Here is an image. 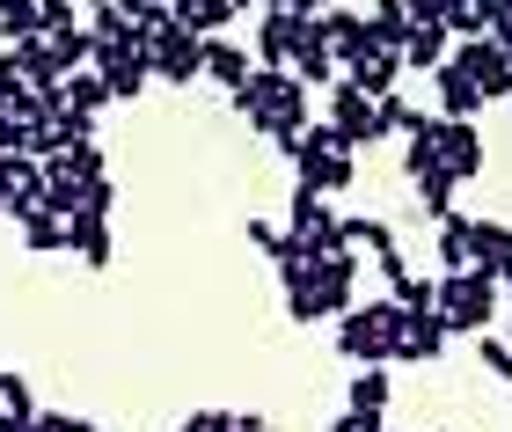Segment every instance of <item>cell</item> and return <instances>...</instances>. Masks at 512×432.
<instances>
[{"label":"cell","instance_id":"ab89813d","mask_svg":"<svg viewBox=\"0 0 512 432\" xmlns=\"http://www.w3.org/2000/svg\"><path fill=\"white\" fill-rule=\"evenodd\" d=\"M483 8H491V44L512 52V0H483Z\"/></svg>","mask_w":512,"mask_h":432},{"label":"cell","instance_id":"ac0fdd59","mask_svg":"<svg viewBox=\"0 0 512 432\" xmlns=\"http://www.w3.org/2000/svg\"><path fill=\"white\" fill-rule=\"evenodd\" d=\"M235 8H242V0H176V22H183L198 44H213V37L235 30Z\"/></svg>","mask_w":512,"mask_h":432},{"label":"cell","instance_id":"d6a6232c","mask_svg":"<svg viewBox=\"0 0 512 432\" xmlns=\"http://www.w3.org/2000/svg\"><path fill=\"white\" fill-rule=\"evenodd\" d=\"M242 235H249L256 249H264V257H271V264H286V257H293V235H286V227H271V220H249V227H242Z\"/></svg>","mask_w":512,"mask_h":432},{"label":"cell","instance_id":"e0dca14e","mask_svg":"<svg viewBox=\"0 0 512 432\" xmlns=\"http://www.w3.org/2000/svg\"><path fill=\"white\" fill-rule=\"evenodd\" d=\"M439 162L454 169V184H469V176L483 169V132H476V125H447V118H439Z\"/></svg>","mask_w":512,"mask_h":432},{"label":"cell","instance_id":"3957f363","mask_svg":"<svg viewBox=\"0 0 512 432\" xmlns=\"http://www.w3.org/2000/svg\"><path fill=\"white\" fill-rule=\"evenodd\" d=\"M235 110L249 125H264V132H278V125L308 132V88H300L286 66H256L249 88H235Z\"/></svg>","mask_w":512,"mask_h":432},{"label":"cell","instance_id":"484cf974","mask_svg":"<svg viewBox=\"0 0 512 432\" xmlns=\"http://www.w3.org/2000/svg\"><path fill=\"white\" fill-rule=\"evenodd\" d=\"M447 30H410V44H403V66H425V74H439L447 66Z\"/></svg>","mask_w":512,"mask_h":432},{"label":"cell","instance_id":"5bb4252c","mask_svg":"<svg viewBox=\"0 0 512 432\" xmlns=\"http://www.w3.org/2000/svg\"><path fill=\"white\" fill-rule=\"evenodd\" d=\"M293 169H300V191H315V198L359 184V162H352V154H293Z\"/></svg>","mask_w":512,"mask_h":432},{"label":"cell","instance_id":"7c38bea8","mask_svg":"<svg viewBox=\"0 0 512 432\" xmlns=\"http://www.w3.org/2000/svg\"><path fill=\"white\" fill-rule=\"evenodd\" d=\"M66 249L88 264V271H110V213H66Z\"/></svg>","mask_w":512,"mask_h":432},{"label":"cell","instance_id":"30bf717a","mask_svg":"<svg viewBox=\"0 0 512 432\" xmlns=\"http://www.w3.org/2000/svg\"><path fill=\"white\" fill-rule=\"evenodd\" d=\"M469 264L491 271L498 286H512V227L505 220H476L469 227Z\"/></svg>","mask_w":512,"mask_h":432},{"label":"cell","instance_id":"277c9868","mask_svg":"<svg viewBox=\"0 0 512 432\" xmlns=\"http://www.w3.org/2000/svg\"><path fill=\"white\" fill-rule=\"evenodd\" d=\"M315 22V0H271L256 15V66H286L293 59V37Z\"/></svg>","mask_w":512,"mask_h":432},{"label":"cell","instance_id":"e575fe53","mask_svg":"<svg viewBox=\"0 0 512 432\" xmlns=\"http://www.w3.org/2000/svg\"><path fill=\"white\" fill-rule=\"evenodd\" d=\"M403 169H410V184H425L432 169H447V162H439V140H410L403 147Z\"/></svg>","mask_w":512,"mask_h":432},{"label":"cell","instance_id":"4fadbf2b","mask_svg":"<svg viewBox=\"0 0 512 432\" xmlns=\"http://www.w3.org/2000/svg\"><path fill=\"white\" fill-rule=\"evenodd\" d=\"M432 81H439V110H432V118H447V125H476L483 96H476V81H469V74L454 66V52H447V66H439Z\"/></svg>","mask_w":512,"mask_h":432},{"label":"cell","instance_id":"f546056e","mask_svg":"<svg viewBox=\"0 0 512 432\" xmlns=\"http://www.w3.org/2000/svg\"><path fill=\"white\" fill-rule=\"evenodd\" d=\"M344 242H366L374 257H388V249H395V227L374 220V213H352V220H344Z\"/></svg>","mask_w":512,"mask_h":432},{"label":"cell","instance_id":"cb8c5ba5","mask_svg":"<svg viewBox=\"0 0 512 432\" xmlns=\"http://www.w3.org/2000/svg\"><path fill=\"white\" fill-rule=\"evenodd\" d=\"M469 213H447L439 220V235H432V249H439V271H469Z\"/></svg>","mask_w":512,"mask_h":432},{"label":"cell","instance_id":"6da1fadb","mask_svg":"<svg viewBox=\"0 0 512 432\" xmlns=\"http://www.w3.org/2000/svg\"><path fill=\"white\" fill-rule=\"evenodd\" d=\"M432 308H439V323H447V337H483L491 330V315H498V279L491 271H439L432 279Z\"/></svg>","mask_w":512,"mask_h":432},{"label":"cell","instance_id":"603a6c76","mask_svg":"<svg viewBox=\"0 0 512 432\" xmlns=\"http://www.w3.org/2000/svg\"><path fill=\"white\" fill-rule=\"evenodd\" d=\"M366 30H374V44H381V52H395V59H403V44H410V8H403V0H374Z\"/></svg>","mask_w":512,"mask_h":432},{"label":"cell","instance_id":"7bdbcfd3","mask_svg":"<svg viewBox=\"0 0 512 432\" xmlns=\"http://www.w3.org/2000/svg\"><path fill=\"white\" fill-rule=\"evenodd\" d=\"M22 132H30V125H22V118H8V110H0V154H22Z\"/></svg>","mask_w":512,"mask_h":432},{"label":"cell","instance_id":"7a4b0ae2","mask_svg":"<svg viewBox=\"0 0 512 432\" xmlns=\"http://www.w3.org/2000/svg\"><path fill=\"white\" fill-rule=\"evenodd\" d=\"M410 330V315L395 301H352L337 315V352L352 359V367H388V345Z\"/></svg>","mask_w":512,"mask_h":432},{"label":"cell","instance_id":"5b68a950","mask_svg":"<svg viewBox=\"0 0 512 432\" xmlns=\"http://www.w3.org/2000/svg\"><path fill=\"white\" fill-rule=\"evenodd\" d=\"M147 66H154L161 81H198L205 74V44L183 30V22H169L161 37H147Z\"/></svg>","mask_w":512,"mask_h":432},{"label":"cell","instance_id":"52a82bcc","mask_svg":"<svg viewBox=\"0 0 512 432\" xmlns=\"http://www.w3.org/2000/svg\"><path fill=\"white\" fill-rule=\"evenodd\" d=\"M96 81H103L118 103H132L139 88L154 81V66H147V44H139V52H125V44H96Z\"/></svg>","mask_w":512,"mask_h":432},{"label":"cell","instance_id":"1f68e13d","mask_svg":"<svg viewBox=\"0 0 512 432\" xmlns=\"http://www.w3.org/2000/svg\"><path fill=\"white\" fill-rule=\"evenodd\" d=\"M322 220H330V206H322L315 191H300V184H293V213H286V235H315Z\"/></svg>","mask_w":512,"mask_h":432},{"label":"cell","instance_id":"ee69618b","mask_svg":"<svg viewBox=\"0 0 512 432\" xmlns=\"http://www.w3.org/2000/svg\"><path fill=\"white\" fill-rule=\"evenodd\" d=\"M66 432H103V425H88V418H66Z\"/></svg>","mask_w":512,"mask_h":432},{"label":"cell","instance_id":"9c48e42d","mask_svg":"<svg viewBox=\"0 0 512 432\" xmlns=\"http://www.w3.org/2000/svg\"><path fill=\"white\" fill-rule=\"evenodd\" d=\"M352 293H359V257H352V249L315 264V308H322V323H337V315L352 308Z\"/></svg>","mask_w":512,"mask_h":432},{"label":"cell","instance_id":"8fae6325","mask_svg":"<svg viewBox=\"0 0 512 432\" xmlns=\"http://www.w3.org/2000/svg\"><path fill=\"white\" fill-rule=\"evenodd\" d=\"M286 74H293L300 88H322V81H337V52H330V37H322L315 22L293 37V59H286Z\"/></svg>","mask_w":512,"mask_h":432},{"label":"cell","instance_id":"4dcf8cb0","mask_svg":"<svg viewBox=\"0 0 512 432\" xmlns=\"http://www.w3.org/2000/svg\"><path fill=\"white\" fill-rule=\"evenodd\" d=\"M417 206H425L432 220H447L454 213V169H432L425 184H417Z\"/></svg>","mask_w":512,"mask_h":432},{"label":"cell","instance_id":"836d02e7","mask_svg":"<svg viewBox=\"0 0 512 432\" xmlns=\"http://www.w3.org/2000/svg\"><path fill=\"white\" fill-rule=\"evenodd\" d=\"M52 59H59V74H81V59H96V37H88V30L52 37Z\"/></svg>","mask_w":512,"mask_h":432},{"label":"cell","instance_id":"2e32d148","mask_svg":"<svg viewBox=\"0 0 512 432\" xmlns=\"http://www.w3.org/2000/svg\"><path fill=\"white\" fill-rule=\"evenodd\" d=\"M439 352H447V323H439V308L410 315V330L388 345V359H410V367H425V359H439Z\"/></svg>","mask_w":512,"mask_h":432},{"label":"cell","instance_id":"bcb514c9","mask_svg":"<svg viewBox=\"0 0 512 432\" xmlns=\"http://www.w3.org/2000/svg\"><path fill=\"white\" fill-rule=\"evenodd\" d=\"M0 213H8V206H0Z\"/></svg>","mask_w":512,"mask_h":432},{"label":"cell","instance_id":"7402d4cb","mask_svg":"<svg viewBox=\"0 0 512 432\" xmlns=\"http://www.w3.org/2000/svg\"><path fill=\"white\" fill-rule=\"evenodd\" d=\"M0 37H8V52L15 44H37L44 37V0H0Z\"/></svg>","mask_w":512,"mask_h":432},{"label":"cell","instance_id":"b9f144b4","mask_svg":"<svg viewBox=\"0 0 512 432\" xmlns=\"http://www.w3.org/2000/svg\"><path fill=\"white\" fill-rule=\"evenodd\" d=\"M330 432H388V425H381V411H344Z\"/></svg>","mask_w":512,"mask_h":432},{"label":"cell","instance_id":"8d00e7d4","mask_svg":"<svg viewBox=\"0 0 512 432\" xmlns=\"http://www.w3.org/2000/svg\"><path fill=\"white\" fill-rule=\"evenodd\" d=\"M476 359H483V367H491L498 381H512V345H505V337L483 330V337H476Z\"/></svg>","mask_w":512,"mask_h":432},{"label":"cell","instance_id":"83f0119b","mask_svg":"<svg viewBox=\"0 0 512 432\" xmlns=\"http://www.w3.org/2000/svg\"><path fill=\"white\" fill-rule=\"evenodd\" d=\"M344 411H388V367H359L352 374V403Z\"/></svg>","mask_w":512,"mask_h":432},{"label":"cell","instance_id":"9a60e30c","mask_svg":"<svg viewBox=\"0 0 512 432\" xmlns=\"http://www.w3.org/2000/svg\"><path fill=\"white\" fill-rule=\"evenodd\" d=\"M330 125H344V140H352V147H374V140H381L374 103H366V96H352L344 81H330Z\"/></svg>","mask_w":512,"mask_h":432},{"label":"cell","instance_id":"ba28073f","mask_svg":"<svg viewBox=\"0 0 512 432\" xmlns=\"http://www.w3.org/2000/svg\"><path fill=\"white\" fill-rule=\"evenodd\" d=\"M315 30L330 37V52H337V66H359V59H374L381 44H374V30H366V15L359 8H330V15H315Z\"/></svg>","mask_w":512,"mask_h":432},{"label":"cell","instance_id":"60d3db41","mask_svg":"<svg viewBox=\"0 0 512 432\" xmlns=\"http://www.w3.org/2000/svg\"><path fill=\"white\" fill-rule=\"evenodd\" d=\"M176 432H235V411H198V418H183Z\"/></svg>","mask_w":512,"mask_h":432},{"label":"cell","instance_id":"8992f818","mask_svg":"<svg viewBox=\"0 0 512 432\" xmlns=\"http://www.w3.org/2000/svg\"><path fill=\"white\" fill-rule=\"evenodd\" d=\"M454 66L476 81V96L491 103V96H512V52H498L491 37H476V44H454Z\"/></svg>","mask_w":512,"mask_h":432},{"label":"cell","instance_id":"f6af8a7d","mask_svg":"<svg viewBox=\"0 0 512 432\" xmlns=\"http://www.w3.org/2000/svg\"><path fill=\"white\" fill-rule=\"evenodd\" d=\"M505 293H512V286H505ZM505 308H512V301H505Z\"/></svg>","mask_w":512,"mask_h":432},{"label":"cell","instance_id":"74e56055","mask_svg":"<svg viewBox=\"0 0 512 432\" xmlns=\"http://www.w3.org/2000/svg\"><path fill=\"white\" fill-rule=\"evenodd\" d=\"M0 411H22V418H37V396H30V381H22V374H0Z\"/></svg>","mask_w":512,"mask_h":432},{"label":"cell","instance_id":"d6986e66","mask_svg":"<svg viewBox=\"0 0 512 432\" xmlns=\"http://www.w3.org/2000/svg\"><path fill=\"white\" fill-rule=\"evenodd\" d=\"M395 74H403V59L395 52H374V59H359L352 74H337L352 96H366V103H381V96H395Z\"/></svg>","mask_w":512,"mask_h":432},{"label":"cell","instance_id":"44dd1931","mask_svg":"<svg viewBox=\"0 0 512 432\" xmlns=\"http://www.w3.org/2000/svg\"><path fill=\"white\" fill-rule=\"evenodd\" d=\"M439 30H447V44H476V37H491V8H483V0H447V8H439Z\"/></svg>","mask_w":512,"mask_h":432},{"label":"cell","instance_id":"d4e9b609","mask_svg":"<svg viewBox=\"0 0 512 432\" xmlns=\"http://www.w3.org/2000/svg\"><path fill=\"white\" fill-rule=\"evenodd\" d=\"M59 96H66V110H74V118H96V110L110 103V88H103L96 74H66V81H59Z\"/></svg>","mask_w":512,"mask_h":432},{"label":"cell","instance_id":"f1b7e54d","mask_svg":"<svg viewBox=\"0 0 512 432\" xmlns=\"http://www.w3.org/2000/svg\"><path fill=\"white\" fill-rule=\"evenodd\" d=\"M374 125H381V140H388V132H403V140H410V132L425 125V110L403 103V96H381V103H374Z\"/></svg>","mask_w":512,"mask_h":432},{"label":"cell","instance_id":"ffe728a7","mask_svg":"<svg viewBox=\"0 0 512 432\" xmlns=\"http://www.w3.org/2000/svg\"><path fill=\"white\" fill-rule=\"evenodd\" d=\"M205 74H213V81L227 88V96H235V88H249V74H256V59L242 52L235 37H213V44H205Z\"/></svg>","mask_w":512,"mask_h":432},{"label":"cell","instance_id":"d590c367","mask_svg":"<svg viewBox=\"0 0 512 432\" xmlns=\"http://www.w3.org/2000/svg\"><path fill=\"white\" fill-rule=\"evenodd\" d=\"M81 30V8H74V0H44V44H52V37H74Z\"/></svg>","mask_w":512,"mask_h":432},{"label":"cell","instance_id":"4316f807","mask_svg":"<svg viewBox=\"0 0 512 432\" xmlns=\"http://www.w3.org/2000/svg\"><path fill=\"white\" fill-rule=\"evenodd\" d=\"M22 249H37V257H52V249H66V220H52V213H30L22 220Z\"/></svg>","mask_w":512,"mask_h":432},{"label":"cell","instance_id":"f35d334b","mask_svg":"<svg viewBox=\"0 0 512 432\" xmlns=\"http://www.w3.org/2000/svg\"><path fill=\"white\" fill-rule=\"evenodd\" d=\"M381 279H388V293H395V301H403V293L417 286V271L403 264V249H388V257H381Z\"/></svg>","mask_w":512,"mask_h":432}]
</instances>
